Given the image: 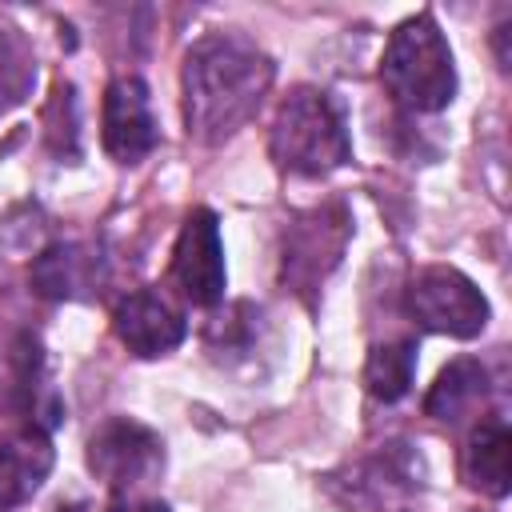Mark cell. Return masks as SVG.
<instances>
[{"label": "cell", "instance_id": "18", "mask_svg": "<svg viewBox=\"0 0 512 512\" xmlns=\"http://www.w3.org/2000/svg\"><path fill=\"white\" fill-rule=\"evenodd\" d=\"M136 512H168V504H160V500H148V504H140Z\"/></svg>", "mask_w": 512, "mask_h": 512}, {"label": "cell", "instance_id": "3", "mask_svg": "<svg viewBox=\"0 0 512 512\" xmlns=\"http://www.w3.org/2000/svg\"><path fill=\"white\" fill-rule=\"evenodd\" d=\"M380 80L392 92V100L412 112H440L452 104L456 96L452 48L428 12L396 24V32L384 44Z\"/></svg>", "mask_w": 512, "mask_h": 512}, {"label": "cell", "instance_id": "15", "mask_svg": "<svg viewBox=\"0 0 512 512\" xmlns=\"http://www.w3.org/2000/svg\"><path fill=\"white\" fill-rule=\"evenodd\" d=\"M416 376V344L412 340H384L368 352L364 360V388L368 396L396 404L400 396H408Z\"/></svg>", "mask_w": 512, "mask_h": 512}, {"label": "cell", "instance_id": "12", "mask_svg": "<svg viewBox=\"0 0 512 512\" xmlns=\"http://www.w3.org/2000/svg\"><path fill=\"white\" fill-rule=\"evenodd\" d=\"M460 468H464V480L476 492H484L492 500L508 496V484H512V436H508L504 420H480L468 432Z\"/></svg>", "mask_w": 512, "mask_h": 512}, {"label": "cell", "instance_id": "2", "mask_svg": "<svg viewBox=\"0 0 512 512\" xmlns=\"http://www.w3.org/2000/svg\"><path fill=\"white\" fill-rule=\"evenodd\" d=\"M268 152L284 172L328 176L332 168H340L352 156V140H348L340 104L324 88H312V84L292 88L272 116Z\"/></svg>", "mask_w": 512, "mask_h": 512}, {"label": "cell", "instance_id": "13", "mask_svg": "<svg viewBox=\"0 0 512 512\" xmlns=\"http://www.w3.org/2000/svg\"><path fill=\"white\" fill-rule=\"evenodd\" d=\"M484 396H488V372H484V364L472 360V356H460L448 368H440L436 384L424 396V412L432 420H448L452 424V420L468 416Z\"/></svg>", "mask_w": 512, "mask_h": 512}, {"label": "cell", "instance_id": "8", "mask_svg": "<svg viewBox=\"0 0 512 512\" xmlns=\"http://www.w3.org/2000/svg\"><path fill=\"white\" fill-rule=\"evenodd\" d=\"M100 140L104 152L116 164H140L160 132H156V116H152V96L148 84L140 76H120L108 84L104 92V120H100Z\"/></svg>", "mask_w": 512, "mask_h": 512}, {"label": "cell", "instance_id": "4", "mask_svg": "<svg viewBox=\"0 0 512 512\" xmlns=\"http://www.w3.org/2000/svg\"><path fill=\"white\" fill-rule=\"evenodd\" d=\"M404 308L420 328L456 336V340H472L488 328L484 292L460 268H448V264L420 268L404 288Z\"/></svg>", "mask_w": 512, "mask_h": 512}, {"label": "cell", "instance_id": "6", "mask_svg": "<svg viewBox=\"0 0 512 512\" xmlns=\"http://www.w3.org/2000/svg\"><path fill=\"white\" fill-rule=\"evenodd\" d=\"M88 468L112 492H136L164 472V440L132 416H112L88 436Z\"/></svg>", "mask_w": 512, "mask_h": 512}, {"label": "cell", "instance_id": "14", "mask_svg": "<svg viewBox=\"0 0 512 512\" xmlns=\"http://www.w3.org/2000/svg\"><path fill=\"white\" fill-rule=\"evenodd\" d=\"M44 376V352L32 332H12L0 344V408H32Z\"/></svg>", "mask_w": 512, "mask_h": 512}, {"label": "cell", "instance_id": "1", "mask_svg": "<svg viewBox=\"0 0 512 512\" xmlns=\"http://www.w3.org/2000/svg\"><path fill=\"white\" fill-rule=\"evenodd\" d=\"M276 64L240 32L200 36L184 52L180 92H184V128L200 144H220L236 136L272 88Z\"/></svg>", "mask_w": 512, "mask_h": 512}, {"label": "cell", "instance_id": "9", "mask_svg": "<svg viewBox=\"0 0 512 512\" xmlns=\"http://www.w3.org/2000/svg\"><path fill=\"white\" fill-rule=\"evenodd\" d=\"M112 332L132 356L152 360V356H168L172 348H180L184 336H188V324L160 292L140 288V292H132L116 304Z\"/></svg>", "mask_w": 512, "mask_h": 512}, {"label": "cell", "instance_id": "10", "mask_svg": "<svg viewBox=\"0 0 512 512\" xmlns=\"http://www.w3.org/2000/svg\"><path fill=\"white\" fill-rule=\"evenodd\" d=\"M48 472H52V440L44 436V428L32 424L4 436L0 440V508H16L28 496H36Z\"/></svg>", "mask_w": 512, "mask_h": 512}, {"label": "cell", "instance_id": "16", "mask_svg": "<svg viewBox=\"0 0 512 512\" xmlns=\"http://www.w3.org/2000/svg\"><path fill=\"white\" fill-rule=\"evenodd\" d=\"M36 84V56L24 32L8 20H0V116L16 108Z\"/></svg>", "mask_w": 512, "mask_h": 512}, {"label": "cell", "instance_id": "19", "mask_svg": "<svg viewBox=\"0 0 512 512\" xmlns=\"http://www.w3.org/2000/svg\"><path fill=\"white\" fill-rule=\"evenodd\" d=\"M108 512H124V508H120V504H112V508H108Z\"/></svg>", "mask_w": 512, "mask_h": 512}, {"label": "cell", "instance_id": "5", "mask_svg": "<svg viewBox=\"0 0 512 512\" xmlns=\"http://www.w3.org/2000/svg\"><path fill=\"white\" fill-rule=\"evenodd\" d=\"M348 236H352V220H348L344 204H320V208L300 212L284 228L280 280L292 292H300L304 300H312L320 292V284L328 280V272L340 264Z\"/></svg>", "mask_w": 512, "mask_h": 512}, {"label": "cell", "instance_id": "11", "mask_svg": "<svg viewBox=\"0 0 512 512\" xmlns=\"http://www.w3.org/2000/svg\"><path fill=\"white\" fill-rule=\"evenodd\" d=\"M28 280L44 300H80L100 284V256L88 244H52L32 260Z\"/></svg>", "mask_w": 512, "mask_h": 512}, {"label": "cell", "instance_id": "7", "mask_svg": "<svg viewBox=\"0 0 512 512\" xmlns=\"http://www.w3.org/2000/svg\"><path fill=\"white\" fill-rule=\"evenodd\" d=\"M172 280L180 284V296L212 308L224 300L228 268H224V244H220V224L216 212L192 208L180 224L176 248H172Z\"/></svg>", "mask_w": 512, "mask_h": 512}, {"label": "cell", "instance_id": "17", "mask_svg": "<svg viewBox=\"0 0 512 512\" xmlns=\"http://www.w3.org/2000/svg\"><path fill=\"white\" fill-rule=\"evenodd\" d=\"M260 312L252 308V304H232L224 316H216L212 324H208V348L224 360H232V356H248V352H256V340H260Z\"/></svg>", "mask_w": 512, "mask_h": 512}]
</instances>
